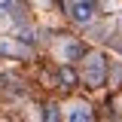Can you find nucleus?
Returning a JSON list of instances; mask_svg holds the SVG:
<instances>
[{"instance_id":"f257e3e1","label":"nucleus","mask_w":122,"mask_h":122,"mask_svg":"<svg viewBox=\"0 0 122 122\" xmlns=\"http://www.w3.org/2000/svg\"><path fill=\"white\" fill-rule=\"evenodd\" d=\"M67 12L76 25H89L98 12V0H67Z\"/></svg>"},{"instance_id":"f03ea898","label":"nucleus","mask_w":122,"mask_h":122,"mask_svg":"<svg viewBox=\"0 0 122 122\" xmlns=\"http://www.w3.org/2000/svg\"><path fill=\"white\" fill-rule=\"evenodd\" d=\"M104 73H107V61L101 52H92L89 61H86V82H89L92 89H98V86H104Z\"/></svg>"},{"instance_id":"7ed1b4c3","label":"nucleus","mask_w":122,"mask_h":122,"mask_svg":"<svg viewBox=\"0 0 122 122\" xmlns=\"http://www.w3.org/2000/svg\"><path fill=\"white\" fill-rule=\"evenodd\" d=\"M67 122H95V116H92V110H89V107L76 104L73 110L67 113Z\"/></svg>"},{"instance_id":"20e7f679","label":"nucleus","mask_w":122,"mask_h":122,"mask_svg":"<svg viewBox=\"0 0 122 122\" xmlns=\"http://www.w3.org/2000/svg\"><path fill=\"white\" fill-rule=\"evenodd\" d=\"M82 52H86V49H82L79 43H67V46H64V52H61V61H73V58H79Z\"/></svg>"},{"instance_id":"39448f33","label":"nucleus","mask_w":122,"mask_h":122,"mask_svg":"<svg viewBox=\"0 0 122 122\" xmlns=\"http://www.w3.org/2000/svg\"><path fill=\"white\" fill-rule=\"evenodd\" d=\"M0 52H9V55H25L28 49H21L18 43H9V40H0Z\"/></svg>"},{"instance_id":"423d86ee","label":"nucleus","mask_w":122,"mask_h":122,"mask_svg":"<svg viewBox=\"0 0 122 122\" xmlns=\"http://www.w3.org/2000/svg\"><path fill=\"white\" fill-rule=\"evenodd\" d=\"M61 82H67V86H73V82H76V73L70 70V67H67V64L61 67Z\"/></svg>"},{"instance_id":"0eeeda50","label":"nucleus","mask_w":122,"mask_h":122,"mask_svg":"<svg viewBox=\"0 0 122 122\" xmlns=\"http://www.w3.org/2000/svg\"><path fill=\"white\" fill-rule=\"evenodd\" d=\"M6 12H15V0H0V15Z\"/></svg>"},{"instance_id":"6e6552de","label":"nucleus","mask_w":122,"mask_h":122,"mask_svg":"<svg viewBox=\"0 0 122 122\" xmlns=\"http://www.w3.org/2000/svg\"><path fill=\"white\" fill-rule=\"evenodd\" d=\"M46 122H55V107H52V104L46 107Z\"/></svg>"}]
</instances>
